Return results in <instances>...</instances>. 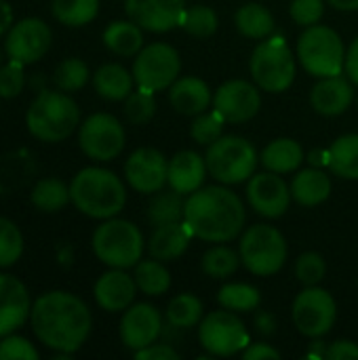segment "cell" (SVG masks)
Here are the masks:
<instances>
[{"instance_id": "obj_1", "label": "cell", "mask_w": 358, "mask_h": 360, "mask_svg": "<svg viewBox=\"0 0 358 360\" xmlns=\"http://www.w3.org/2000/svg\"><path fill=\"white\" fill-rule=\"evenodd\" d=\"M30 325L40 344L53 352H78L93 329L89 306L70 291L42 293L32 304Z\"/></svg>"}, {"instance_id": "obj_2", "label": "cell", "mask_w": 358, "mask_h": 360, "mask_svg": "<svg viewBox=\"0 0 358 360\" xmlns=\"http://www.w3.org/2000/svg\"><path fill=\"white\" fill-rule=\"evenodd\" d=\"M247 211L241 196L230 186H203L186 196L184 224L194 238L217 245L241 238Z\"/></svg>"}, {"instance_id": "obj_3", "label": "cell", "mask_w": 358, "mask_h": 360, "mask_svg": "<svg viewBox=\"0 0 358 360\" xmlns=\"http://www.w3.org/2000/svg\"><path fill=\"white\" fill-rule=\"evenodd\" d=\"M72 205L91 219H110L120 215L127 205V186L110 169L84 167L70 181Z\"/></svg>"}, {"instance_id": "obj_4", "label": "cell", "mask_w": 358, "mask_h": 360, "mask_svg": "<svg viewBox=\"0 0 358 360\" xmlns=\"http://www.w3.org/2000/svg\"><path fill=\"white\" fill-rule=\"evenodd\" d=\"M25 127L38 141L59 143L80 127V108L70 93L44 89L27 108Z\"/></svg>"}, {"instance_id": "obj_5", "label": "cell", "mask_w": 358, "mask_h": 360, "mask_svg": "<svg viewBox=\"0 0 358 360\" xmlns=\"http://www.w3.org/2000/svg\"><path fill=\"white\" fill-rule=\"evenodd\" d=\"M91 247L95 257L108 268L129 270L135 268L146 251V238L141 230L122 217L103 219L91 238Z\"/></svg>"}, {"instance_id": "obj_6", "label": "cell", "mask_w": 358, "mask_h": 360, "mask_svg": "<svg viewBox=\"0 0 358 360\" xmlns=\"http://www.w3.org/2000/svg\"><path fill=\"white\" fill-rule=\"evenodd\" d=\"M249 74L251 80L266 93L279 95L289 91V86L295 82L298 63L287 40L283 36L260 40L249 59Z\"/></svg>"}, {"instance_id": "obj_7", "label": "cell", "mask_w": 358, "mask_h": 360, "mask_svg": "<svg viewBox=\"0 0 358 360\" xmlns=\"http://www.w3.org/2000/svg\"><path fill=\"white\" fill-rule=\"evenodd\" d=\"M205 162L209 177L224 186H236L251 179L257 173L260 154L255 146L238 135H222L211 146H207Z\"/></svg>"}, {"instance_id": "obj_8", "label": "cell", "mask_w": 358, "mask_h": 360, "mask_svg": "<svg viewBox=\"0 0 358 360\" xmlns=\"http://www.w3.org/2000/svg\"><path fill=\"white\" fill-rule=\"evenodd\" d=\"M295 57L300 65L314 78H327L344 74L346 63V46L342 36L323 23L304 27L298 38Z\"/></svg>"}, {"instance_id": "obj_9", "label": "cell", "mask_w": 358, "mask_h": 360, "mask_svg": "<svg viewBox=\"0 0 358 360\" xmlns=\"http://www.w3.org/2000/svg\"><path fill=\"white\" fill-rule=\"evenodd\" d=\"M238 253L243 266L262 278L279 274L289 255L287 240L283 232L270 224H253L241 234Z\"/></svg>"}, {"instance_id": "obj_10", "label": "cell", "mask_w": 358, "mask_h": 360, "mask_svg": "<svg viewBox=\"0 0 358 360\" xmlns=\"http://www.w3.org/2000/svg\"><path fill=\"white\" fill-rule=\"evenodd\" d=\"M131 72L137 89L156 95L160 91H169V86L179 78L181 57L177 49L167 42L143 44V49L135 55Z\"/></svg>"}, {"instance_id": "obj_11", "label": "cell", "mask_w": 358, "mask_h": 360, "mask_svg": "<svg viewBox=\"0 0 358 360\" xmlns=\"http://www.w3.org/2000/svg\"><path fill=\"white\" fill-rule=\"evenodd\" d=\"M198 344L209 356L228 359L241 354L251 344V338L238 314L222 308L203 316L198 325Z\"/></svg>"}, {"instance_id": "obj_12", "label": "cell", "mask_w": 358, "mask_h": 360, "mask_svg": "<svg viewBox=\"0 0 358 360\" xmlns=\"http://www.w3.org/2000/svg\"><path fill=\"white\" fill-rule=\"evenodd\" d=\"M291 319L295 329L310 340L325 338L338 319L335 297L323 287H304L291 306Z\"/></svg>"}, {"instance_id": "obj_13", "label": "cell", "mask_w": 358, "mask_h": 360, "mask_svg": "<svg viewBox=\"0 0 358 360\" xmlns=\"http://www.w3.org/2000/svg\"><path fill=\"white\" fill-rule=\"evenodd\" d=\"M127 133L120 120L108 112L91 114L78 127V146L82 154L95 162H110L120 156Z\"/></svg>"}, {"instance_id": "obj_14", "label": "cell", "mask_w": 358, "mask_h": 360, "mask_svg": "<svg viewBox=\"0 0 358 360\" xmlns=\"http://www.w3.org/2000/svg\"><path fill=\"white\" fill-rule=\"evenodd\" d=\"M262 89L253 80H226L213 91V110L226 124H243L257 116L262 108Z\"/></svg>"}, {"instance_id": "obj_15", "label": "cell", "mask_w": 358, "mask_h": 360, "mask_svg": "<svg viewBox=\"0 0 358 360\" xmlns=\"http://www.w3.org/2000/svg\"><path fill=\"white\" fill-rule=\"evenodd\" d=\"M53 44V30L40 17H25L6 32L4 55L8 59L32 65L40 61Z\"/></svg>"}, {"instance_id": "obj_16", "label": "cell", "mask_w": 358, "mask_h": 360, "mask_svg": "<svg viewBox=\"0 0 358 360\" xmlns=\"http://www.w3.org/2000/svg\"><path fill=\"white\" fill-rule=\"evenodd\" d=\"M247 200L257 215L266 219H279L289 211L293 200L291 186L279 173H253L247 181Z\"/></svg>"}, {"instance_id": "obj_17", "label": "cell", "mask_w": 358, "mask_h": 360, "mask_svg": "<svg viewBox=\"0 0 358 360\" xmlns=\"http://www.w3.org/2000/svg\"><path fill=\"white\" fill-rule=\"evenodd\" d=\"M169 177V158L156 148H137L124 162L127 184L143 194L152 196L167 186Z\"/></svg>"}, {"instance_id": "obj_18", "label": "cell", "mask_w": 358, "mask_h": 360, "mask_svg": "<svg viewBox=\"0 0 358 360\" xmlns=\"http://www.w3.org/2000/svg\"><path fill=\"white\" fill-rule=\"evenodd\" d=\"M165 331L162 325V314L158 312V308H154L152 304H131L120 319V342L124 344V348H129L131 352H137L154 342L160 340Z\"/></svg>"}, {"instance_id": "obj_19", "label": "cell", "mask_w": 358, "mask_h": 360, "mask_svg": "<svg viewBox=\"0 0 358 360\" xmlns=\"http://www.w3.org/2000/svg\"><path fill=\"white\" fill-rule=\"evenodd\" d=\"M124 11L143 32L167 34L179 27L186 4L184 0H124Z\"/></svg>"}, {"instance_id": "obj_20", "label": "cell", "mask_w": 358, "mask_h": 360, "mask_svg": "<svg viewBox=\"0 0 358 360\" xmlns=\"http://www.w3.org/2000/svg\"><path fill=\"white\" fill-rule=\"evenodd\" d=\"M27 287L11 274L0 272V338L19 331L32 314Z\"/></svg>"}, {"instance_id": "obj_21", "label": "cell", "mask_w": 358, "mask_h": 360, "mask_svg": "<svg viewBox=\"0 0 358 360\" xmlns=\"http://www.w3.org/2000/svg\"><path fill=\"white\" fill-rule=\"evenodd\" d=\"M357 101V86L348 76H327L319 78V82L310 91V105L317 114L335 118L346 114Z\"/></svg>"}, {"instance_id": "obj_22", "label": "cell", "mask_w": 358, "mask_h": 360, "mask_svg": "<svg viewBox=\"0 0 358 360\" xmlns=\"http://www.w3.org/2000/svg\"><path fill=\"white\" fill-rule=\"evenodd\" d=\"M137 291L139 289L135 285L133 274L120 268H110L95 281L93 297L103 312L118 314V312H124L135 302Z\"/></svg>"}, {"instance_id": "obj_23", "label": "cell", "mask_w": 358, "mask_h": 360, "mask_svg": "<svg viewBox=\"0 0 358 360\" xmlns=\"http://www.w3.org/2000/svg\"><path fill=\"white\" fill-rule=\"evenodd\" d=\"M209 171L205 156L194 150H179L169 160V177L167 186L184 196H190L192 192L200 190L205 186Z\"/></svg>"}, {"instance_id": "obj_24", "label": "cell", "mask_w": 358, "mask_h": 360, "mask_svg": "<svg viewBox=\"0 0 358 360\" xmlns=\"http://www.w3.org/2000/svg\"><path fill=\"white\" fill-rule=\"evenodd\" d=\"M169 103L177 114L198 116L213 105L211 86L198 76H179L169 86Z\"/></svg>"}, {"instance_id": "obj_25", "label": "cell", "mask_w": 358, "mask_h": 360, "mask_svg": "<svg viewBox=\"0 0 358 360\" xmlns=\"http://www.w3.org/2000/svg\"><path fill=\"white\" fill-rule=\"evenodd\" d=\"M192 238L194 236L184 221H171V224L154 226L150 238L146 240V249L150 257L169 264L179 259L188 251Z\"/></svg>"}, {"instance_id": "obj_26", "label": "cell", "mask_w": 358, "mask_h": 360, "mask_svg": "<svg viewBox=\"0 0 358 360\" xmlns=\"http://www.w3.org/2000/svg\"><path fill=\"white\" fill-rule=\"evenodd\" d=\"M289 186H291L293 200L300 207H306V209L323 205L331 196V190H333L329 173L325 169L310 167V165L306 169L295 171V175H293Z\"/></svg>"}, {"instance_id": "obj_27", "label": "cell", "mask_w": 358, "mask_h": 360, "mask_svg": "<svg viewBox=\"0 0 358 360\" xmlns=\"http://www.w3.org/2000/svg\"><path fill=\"white\" fill-rule=\"evenodd\" d=\"M304 160H306V154H304L302 143L291 137L272 139L260 154V162L264 165V169L279 173V175H289V173L300 171Z\"/></svg>"}, {"instance_id": "obj_28", "label": "cell", "mask_w": 358, "mask_h": 360, "mask_svg": "<svg viewBox=\"0 0 358 360\" xmlns=\"http://www.w3.org/2000/svg\"><path fill=\"white\" fill-rule=\"evenodd\" d=\"M93 86L99 97L108 101H124L135 91L133 72L120 63H103L93 74Z\"/></svg>"}, {"instance_id": "obj_29", "label": "cell", "mask_w": 358, "mask_h": 360, "mask_svg": "<svg viewBox=\"0 0 358 360\" xmlns=\"http://www.w3.org/2000/svg\"><path fill=\"white\" fill-rule=\"evenodd\" d=\"M101 40L118 57H135L143 49V30L131 19H116L106 25Z\"/></svg>"}, {"instance_id": "obj_30", "label": "cell", "mask_w": 358, "mask_h": 360, "mask_svg": "<svg viewBox=\"0 0 358 360\" xmlns=\"http://www.w3.org/2000/svg\"><path fill=\"white\" fill-rule=\"evenodd\" d=\"M236 30L251 40H266L274 34V15L262 2H245L234 15Z\"/></svg>"}, {"instance_id": "obj_31", "label": "cell", "mask_w": 358, "mask_h": 360, "mask_svg": "<svg viewBox=\"0 0 358 360\" xmlns=\"http://www.w3.org/2000/svg\"><path fill=\"white\" fill-rule=\"evenodd\" d=\"M327 169L340 179L358 181V133H348L338 137L329 148Z\"/></svg>"}, {"instance_id": "obj_32", "label": "cell", "mask_w": 358, "mask_h": 360, "mask_svg": "<svg viewBox=\"0 0 358 360\" xmlns=\"http://www.w3.org/2000/svg\"><path fill=\"white\" fill-rule=\"evenodd\" d=\"M133 278L137 289L148 295V297H160L171 289V272L165 266V262L160 259H141L135 268H133Z\"/></svg>"}, {"instance_id": "obj_33", "label": "cell", "mask_w": 358, "mask_h": 360, "mask_svg": "<svg viewBox=\"0 0 358 360\" xmlns=\"http://www.w3.org/2000/svg\"><path fill=\"white\" fill-rule=\"evenodd\" d=\"M30 200L40 213H59L68 202H72L70 186L57 177H42L32 188Z\"/></svg>"}, {"instance_id": "obj_34", "label": "cell", "mask_w": 358, "mask_h": 360, "mask_svg": "<svg viewBox=\"0 0 358 360\" xmlns=\"http://www.w3.org/2000/svg\"><path fill=\"white\" fill-rule=\"evenodd\" d=\"M205 316V308L200 297H196L194 293H179L175 295L165 312V319L169 323V327H173L175 331H188L200 325Z\"/></svg>"}, {"instance_id": "obj_35", "label": "cell", "mask_w": 358, "mask_h": 360, "mask_svg": "<svg viewBox=\"0 0 358 360\" xmlns=\"http://www.w3.org/2000/svg\"><path fill=\"white\" fill-rule=\"evenodd\" d=\"M184 209H186V196L175 190H160L152 194L146 217L152 226H162L171 221H184Z\"/></svg>"}, {"instance_id": "obj_36", "label": "cell", "mask_w": 358, "mask_h": 360, "mask_svg": "<svg viewBox=\"0 0 358 360\" xmlns=\"http://www.w3.org/2000/svg\"><path fill=\"white\" fill-rule=\"evenodd\" d=\"M241 253L234 251L232 247H228L226 243H217L211 249L205 251V255L200 257V268L203 272L213 278V281H226L230 276H234L241 268Z\"/></svg>"}, {"instance_id": "obj_37", "label": "cell", "mask_w": 358, "mask_h": 360, "mask_svg": "<svg viewBox=\"0 0 358 360\" xmlns=\"http://www.w3.org/2000/svg\"><path fill=\"white\" fill-rule=\"evenodd\" d=\"M217 304L230 312L236 314H247L260 308L262 304V293L257 287L249 283H226L217 291Z\"/></svg>"}, {"instance_id": "obj_38", "label": "cell", "mask_w": 358, "mask_h": 360, "mask_svg": "<svg viewBox=\"0 0 358 360\" xmlns=\"http://www.w3.org/2000/svg\"><path fill=\"white\" fill-rule=\"evenodd\" d=\"M51 13L65 27H82L99 15V0H51Z\"/></svg>"}, {"instance_id": "obj_39", "label": "cell", "mask_w": 358, "mask_h": 360, "mask_svg": "<svg viewBox=\"0 0 358 360\" xmlns=\"http://www.w3.org/2000/svg\"><path fill=\"white\" fill-rule=\"evenodd\" d=\"M89 80H91V70H89L87 61H82L80 57H68V59H63L61 63H57V68L53 72L55 89H59L63 93H76Z\"/></svg>"}, {"instance_id": "obj_40", "label": "cell", "mask_w": 358, "mask_h": 360, "mask_svg": "<svg viewBox=\"0 0 358 360\" xmlns=\"http://www.w3.org/2000/svg\"><path fill=\"white\" fill-rule=\"evenodd\" d=\"M179 27L194 38H209L217 32L219 17H217L215 8L205 6V4H194L184 11Z\"/></svg>"}, {"instance_id": "obj_41", "label": "cell", "mask_w": 358, "mask_h": 360, "mask_svg": "<svg viewBox=\"0 0 358 360\" xmlns=\"http://www.w3.org/2000/svg\"><path fill=\"white\" fill-rule=\"evenodd\" d=\"M23 255V234L15 221L0 217V270L13 268Z\"/></svg>"}, {"instance_id": "obj_42", "label": "cell", "mask_w": 358, "mask_h": 360, "mask_svg": "<svg viewBox=\"0 0 358 360\" xmlns=\"http://www.w3.org/2000/svg\"><path fill=\"white\" fill-rule=\"evenodd\" d=\"M224 127H226V120L211 108V110L194 116V120L190 124V137L198 146H211L215 139H219L224 135Z\"/></svg>"}, {"instance_id": "obj_43", "label": "cell", "mask_w": 358, "mask_h": 360, "mask_svg": "<svg viewBox=\"0 0 358 360\" xmlns=\"http://www.w3.org/2000/svg\"><path fill=\"white\" fill-rule=\"evenodd\" d=\"M124 118L131 124H148L154 114H156V99L154 93H148L143 89L133 91L127 99H124Z\"/></svg>"}, {"instance_id": "obj_44", "label": "cell", "mask_w": 358, "mask_h": 360, "mask_svg": "<svg viewBox=\"0 0 358 360\" xmlns=\"http://www.w3.org/2000/svg\"><path fill=\"white\" fill-rule=\"evenodd\" d=\"M327 274V262L317 251H306L295 259V278L304 287H317Z\"/></svg>"}, {"instance_id": "obj_45", "label": "cell", "mask_w": 358, "mask_h": 360, "mask_svg": "<svg viewBox=\"0 0 358 360\" xmlns=\"http://www.w3.org/2000/svg\"><path fill=\"white\" fill-rule=\"evenodd\" d=\"M25 86V65L21 61L8 59L0 65V97L15 99Z\"/></svg>"}, {"instance_id": "obj_46", "label": "cell", "mask_w": 358, "mask_h": 360, "mask_svg": "<svg viewBox=\"0 0 358 360\" xmlns=\"http://www.w3.org/2000/svg\"><path fill=\"white\" fill-rule=\"evenodd\" d=\"M40 354L27 338L4 335L0 338V360H38Z\"/></svg>"}, {"instance_id": "obj_47", "label": "cell", "mask_w": 358, "mask_h": 360, "mask_svg": "<svg viewBox=\"0 0 358 360\" xmlns=\"http://www.w3.org/2000/svg\"><path fill=\"white\" fill-rule=\"evenodd\" d=\"M325 4H327V0H291L289 15L298 25L310 27V25L321 23V19L325 15Z\"/></svg>"}, {"instance_id": "obj_48", "label": "cell", "mask_w": 358, "mask_h": 360, "mask_svg": "<svg viewBox=\"0 0 358 360\" xmlns=\"http://www.w3.org/2000/svg\"><path fill=\"white\" fill-rule=\"evenodd\" d=\"M133 356L137 360H179L181 354L167 342H154L137 352H133Z\"/></svg>"}, {"instance_id": "obj_49", "label": "cell", "mask_w": 358, "mask_h": 360, "mask_svg": "<svg viewBox=\"0 0 358 360\" xmlns=\"http://www.w3.org/2000/svg\"><path fill=\"white\" fill-rule=\"evenodd\" d=\"M327 360H358V344L352 340H335L327 346Z\"/></svg>"}, {"instance_id": "obj_50", "label": "cell", "mask_w": 358, "mask_h": 360, "mask_svg": "<svg viewBox=\"0 0 358 360\" xmlns=\"http://www.w3.org/2000/svg\"><path fill=\"white\" fill-rule=\"evenodd\" d=\"M241 356L245 360H281V352L274 346L266 344V342H255V344L251 342L241 352Z\"/></svg>"}, {"instance_id": "obj_51", "label": "cell", "mask_w": 358, "mask_h": 360, "mask_svg": "<svg viewBox=\"0 0 358 360\" xmlns=\"http://www.w3.org/2000/svg\"><path fill=\"white\" fill-rule=\"evenodd\" d=\"M253 327H255V331H257L262 338H270V335L276 333V319H274L272 312L260 310V312H255V316H253Z\"/></svg>"}, {"instance_id": "obj_52", "label": "cell", "mask_w": 358, "mask_h": 360, "mask_svg": "<svg viewBox=\"0 0 358 360\" xmlns=\"http://www.w3.org/2000/svg\"><path fill=\"white\" fill-rule=\"evenodd\" d=\"M344 74L352 80V84L358 89V36L350 42L346 49V63H344Z\"/></svg>"}, {"instance_id": "obj_53", "label": "cell", "mask_w": 358, "mask_h": 360, "mask_svg": "<svg viewBox=\"0 0 358 360\" xmlns=\"http://www.w3.org/2000/svg\"><path fill=\"white\" fill-rule=\"evenodd\" d=\"M13 8L6 0H0V36L4 38L6 32L13 27Z\"/></svg>"}, {"instance_id": "obj_54", "label": "cell", "mask_w": 358, "mask_h": 360, "mask_svg": "<svg viewBox=\"0 0 358 360\" xmlns=\"http://www.w3.org/2000/svg\"><path fill=\"white\" fill-rule=\"evenodd\" d=\"M327 158H329V152L323 150V148L312 150V152L306 156L308 165H310V167H319V169H327Z\"/></svg>"}, {"instance_id": "obj_55", "label": "cell", "mask_w": 358, "mask_h": 360, "mask_svg": "<svg viewBox=\"0 0 358 360\" xmlns=\"http://www.w3.org/2000/svg\"><path fill=\"white\" fill-rule=\"evenodd\" d=\"M327 4H331L333 8H338V11H344V13H352V11H358V0H327Z\"/></svg>"}, {"instance_id": "obj_56", "label": "cell", "mask_w": 358, "mask_h": 360, "mask_svg": "<svg viewBox=\"0 0 358 360\" xmlns=\"http://www.w3.org/2000/svg\"><path fill=\"white\" fill-rule=\"evenodd\" d=\"M325 352H327V346H323V342H314L312 344V350L308 352V356L310 359H325Z\"/></svg>"}, {"instance_id": "obj_57", "label": "cell", "mask_w": 358, "mask_h": 360, "mask_svg": "<svg viewBox=\"0 0 358 360\" xmlns=\"http://www.w3.org/2000/svg\"><path fill=\"white\" fill-rule=\"evenodd\" d=\"M0 65H2V51H0Z\"/></svg>"}, {"instance_id": "obj_58", "label": "cell", "mask_w": 358, "mask_h": 360, "mask_svg": "<svg viewBox=\"0 0 358 360\" xmlns=\"http://www.w3.org/2000/svg\"><path fill=\"white\" fill-rule=\"evenodd\" d=\"M357 105H358V93H357Z\"/></svg>"}, {"instance_id": "obj_59", "label": "cell", "mask_w": 358, "mask_h": 360, "mask_svg": "<svg viewBox=\"0 0 358 360\" xmlns=\"http://www.w3.org/2000/svg\"><path fill=\"white\" fill-rule=\"evenodd\" d=\"M0 99H2V97H0Z\"/></svg>"}]
</instances>
